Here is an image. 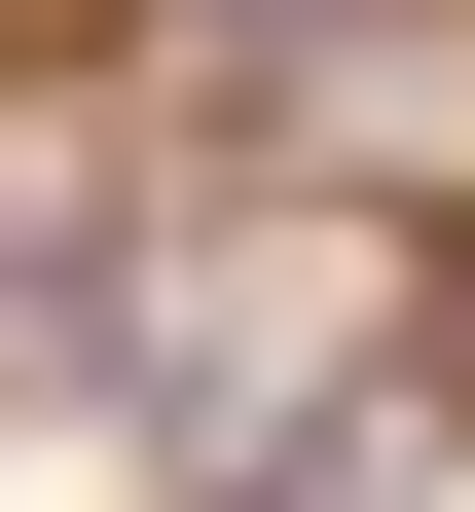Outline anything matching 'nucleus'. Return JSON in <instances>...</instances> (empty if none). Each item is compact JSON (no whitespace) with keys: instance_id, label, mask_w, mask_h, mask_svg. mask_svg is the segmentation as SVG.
<instances>
[{"instance_id":"f257e3e1","label":"nucleus","mask_w":475,"mask_h":512,"mask_svg":"<svg viewBox=\"0 0 475 512\" xmlns=\"http://www.w3.org/2000/svg\"><path fill=\"white\" fill-rule=\"evenodd\" d=\"M183 37H220V74H402L439 0H183Z\"/></svg>"}]
</instances>
